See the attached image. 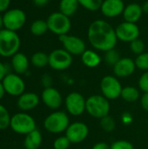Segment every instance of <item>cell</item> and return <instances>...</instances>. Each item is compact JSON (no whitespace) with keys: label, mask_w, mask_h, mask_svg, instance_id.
I'll use <instances>...</instances> for the list:
<instances>
[{"label":"cell","mask_w":148,"mask_h":149,"mask_svg":"<svg viewBox=\"0 0 148 149\" xmlns=\"http://www.w3.org/2000/svg\"><path fill=\"white\" fill-rule=\"evenodd\" d=\"M87 38L95 50L105 52L115 48L118 41L115 29L103 19H97L90 24Z\"/></svg>","instance_id":"1"},{"label":"cell","mask_w":148,"mask_h":149,"mask_svg":"<svg viewBox=\"0 0 148 149\" xmlns=\"http://www.w3.org/2000/svg\"><path fill=\"white\" fill-rule=\"evenodd\" d=\"M21 40L16 31L2 29L0 31V56L11 58L18 52Z\"/></svg>","instance_id":"2"},{"label":"cell","mask_w":148,"mask_h":149,"mask_svg":"<svg viewBox=\"0 0 148 149\" xmlns=\"http://www.w3.org/2000/svg\"><path fill=\"white\" fill-rule=\"evenodd\" d=\"M10 127L11 130L22 135H26L33 130L37 129L35 119L26 112H19L14 113L10 118Z\"/></svg>","instance_id":"3"},{"label":"cell","mask_w":148,"mask_h":149,"mask_svg":"<svg viewBox=\"0 0 148 149\" xmlns=\"http://www.w3.org/2000/svg\"><path fill=\"white\" fill-rule=\"evenodd\" d=\"M85 111L94 118L102 119L109 114L110 103L103 95H92L86 100Z\"/></svg>","instance_id":"4"},{"label":"cell","mask_w":148,"mask_h":149,"mask_svg":"<svg viewBox=\"0 0 148 149\" xmlns=\"http://www.w3.org/2000/svg\"><path fill=\"white\" fill-rule=\"evenodd\" d=\"M70 125L68 115L62 111H56L49 114L44 120V127L51 134L65 132Z\"/></svg>","instance_id":"5"},{"label":"cell","mask_w":148,"mask_h":149,"mask_svg":"<svg viewBox=\"0 0 148 149\" xmlns=\"http://www.w3.org/2000/svg\"><path fill=\"white\" fill-rule=\"evenodd\" d=\"M48 29L53 34L58 37L68 34L72 28V22L70 17L64 15L60 11L52 12L46 20Z\"/></svg>","instance_id":"6"},{"label":"cell","mask_w":148,"mask_h":149,"mask_svg":"<svg viewBox=\"0 0 148 149\" xmlns=\"http://www.w3.org/2000/svg\"><path fill=\"white\" fill-rule=\"evenodd\" d=\"M3 20V27L5 29L17 31L24 25L26 22V14L21 9L13 8L4 11Z\"/></svg>","instance_id":"7"},{"label":"cell","mask_w":148,"mask_h":149,"mask_svg":"<svg viewBox=\"0 0 148 149\" xmlns=\"http://www.w3.org/2000/svg\"><path fill=\"white\" fill-rule=\"evenodd\" d=\"M5 93L12 97H19L25 92V83L23 78L15 73L9 72L2 80Z\"/></svg>","instance_id":"8"},{"label":"cell","mask_w":148,"mask_h":149,"mask_svg":"<svg viewBox=\"0 0 148 149\" xmlns=\"http://www.w3.org/2000/svg\"><path fill=\"white\" fill-rule=\"evenodd\" d=\"M72 64V55L63 49L53 50L49 54V66L55 71L68 69Z\"/></svg>","instance_id":"9"},{"label":"cell","mask_w":148,"mask_h":149,"mask_svg":"<svg viewBox=\"0 0 148 149\" xmlns=\"http://www.w3.org/2000/svg\"><path fill=\"white\" fill-rule=\"evenodd\" d=\"M122 86L120 80L112 75L105 76L100 82V89L104 97L107 100H116L121 95Z\"/></svg>","instance_id":"10"},{"label":"cell","mask_w":148,"mask_h":149,"mask_svg":"<svg viewBox=\"0 0 148 149\" xmlns=\"http://www.w3.org/2000/svg\"><path fill=\"white\" fill-rule=\"evenodd\" d=\"M115 31L118 40L126 43H131L132 41L139 38L140 34V31L137 24L126 21L120 24L115 28Z\"/></svg>","instance_id":"11"},{"label":"cell","mask_w":148,"mask_h":149,"mask_svg":"<svg viewBox=\"0 0 148 149\" xmlns=\"http://www.w3.org/2000/svg\"><path fill=\"white\" fill-rule=\"evenodd\" d=\"M63 48L67 51L70 54L73 55H82V53L86 50L85 41L79 37L65 34L58 37Z\"/></svg>","instance_id":"12"},{"label":"cell","mask_w":148,"mask_h":149,"mask_svg":"<svg viewBox=\"0 0 148 149\" xmlns=\"http://www.w3.org/2000/svg\"><path fill=\"white\" fill-rule=\"evenodd\" d=\"M85 103L86 100L84 96L77 92L69 93L65 100L66 110L73 116H79L85 111Z\"/></svg>","instance_id":"13"},{"label":"cell","mask_w":148,"mask_h":149,"mask_svg":"<svg viewBox=\"0 0 148 149\" xmlns=\"http://www.w3.org/2000/svg\"><path fill=\"white\" fill-rule=\"evenodd\" d=\"M89 134L88 127L83 122H74L69 125L65 131V136L71 143L77 144L84 141Z\"/></svg>","instance_id":"14"},{"label":"cell","mask_w":148,"mask_h":149,"mask_svg":"<svg viewBox=\"0 0 148 149\" xmlns=\"http://www.w3.org/2000/svg\"><path fill=\"white\" fill-rule=\"evenodd\" d=\"M41 100L43 103L50 109H58L63 104V98L61 93L54 87H46L42 91Z\"/></svg>","instance_id":"15"},{"label":"cell","mask_w":148,"mask_h":149,"mask_svg":"<svg viewBox=\"0 0 148 149\" xmlns=\"http://www.w3.org/2000/svg\"><path fill=\"white\" fill-rule=\"evenodd\" d=\"M125 6L123 0H104L99 10L106 17L113 18L122 15Z\"/></svg>","instance_id":"16"},{"label":"cell","mask_w":148,"mask_h":149,"mask_svg":"<svg viewBox=\"0 0 148 149\" xmlns=\"http://www.w3.org/2000/svg\"><path fill=\"white\" fill-rule=\"evenodd\" d=\"M40 102L38 95L32 92H24L17 97V106L22 112H28L35 109Z\"/></svg>","instance_id":"17"},{"label":"cell","mask_w":148,"mask_h":149,"mask_svg":"<svg viewBox=\"0 0 148 149\" xmlns=\"http://www.w3.org/2000/svg\"><path fill=\"white\" fill-rule=\"evenodd\" d=\"M136 69L135 62L130 58H121L113 66V72L118 78H126L131 76Z\"/></svg>","instance_id":"18"},{"label":"cell","mask_w":148,"mask_h":149,"mask_svg":"<svg viewBox=\"0 0 148 149\" xmlns=\"http://www.w3.org/2000/svg\"><path fill=\"white\" fill-rule=\"evenodd\" d=\"M10 65L15 73L18 75H22L28 72L30 61L25 54L18 52L17 53H16L14 56L11 57Z\"/></svg>","instance_id":"19"},{"label":"cell","mask_w":148,"mask_h":149,"mask_svg":"<svg viewBox=\"0 0 148 149\" xmlns=\"http://www.w3.org/2000/svg\"><path fill=\"white\" fill-rule=\"evenodd\" d=\"M142 6L138 3H131L125 6L123 11V18L126 22L130 23H137L143 15Z\"/></svg>","instance_id":"20"},{"label":"cell","mask_w":148,"mask_h":149,"mask_svg":"<svg viewBox=\"0 0 148 149\" xmlns=\"http://www.w3.org/2000/svg\"><path fill=\"white\" fill-rule=\"evenodd\" d=\"M43 141L42 134L39 130L35 129L25 135L24 140V147L25 149H38Z\"/></svg>","instance_id":"21"},{"label":"cell","mask_w":148,"mask_h":149,"mask_svg":"<svg viewBox=\"0 0 148 149\" xmlns=\"http://www.w3.org/2000/svg\"><path fill=\"white\" fill-rule=\"evenodd\" d=\"M81 61L85 66L94 68L101 63V57L95 51L85 50L81 55Z\"/></svg>","instance_id":"22"},{"label":"cell","mask_w":148,"mask_h":149,"mask_svg":"<svg viewBox=\"0 0 148 149\" xmlns=\"http://www.w3.org/2000/svg\"><path fill=\"white\" fill-rule=\"evenodd\" d=\"M79 6L78 0H60L59 11L70 17L77 12Z\"/></svg>","instance_id":"23"},{"label":"cell","mask_w":148,"mask_h":149,"mask_svg":"<svg viewBox=\"0 0 148 149\" xmlns=\"http://www.w3.org/2000/svg\"><path fill=\"white\" fill-rule=\"evenodd\" d=\"M30 31L31 34L34 36L37 37L43 36L44 34L46 33L47 31H49L47 22L43 19H37L34 22H32V24H31Z\"/></svg>","instance_id":"24"},{"label":"cell","mask_w":148,"mask_h":149,"mask_svg":"<svg viewBox=\"0 0 148 149\" xmlns=\"http://www.w3.org/2000/svg\"><path fill=\"white\" fill-rule=\"evenodd\" d=\"M31 63L37 68L45 67L49 65V54L43 52H37L31 56Z\"/></svg>","instance_id":"25"},{"label":"cell","mask_w":148,"mask_h":149,"mask_svg":"<svg viewBox=\"0 0 148 149\" xmlns=\"http://www.w3.org/2000/svg\"><path fill=\"white\" fill-rule=\"evenodd\" d=\"M120 97L126 102H135L140 98V92L136 87L128 86L122 88Z\"/></svg>","instance_id":"26"},{"label":"cell","mask_w":148,"mask_h":149,"mask_svg":"<svg viewBox=\"0 0 148 149\" xmlns=\"http://www.w3.org/2000/svg\"><path fill=\"white\" fill-rule=\"evenodd\" d=\"M10 114L8 109L0 103V130H4L10 127Z\"/></svg>","instance_id":"27"},{"label":"cell","mask_w":148,"mask_h":149,"mask_svg":"<svg viewBox=\"0 0 148 149\" xmlns=\"http://www.w3.org/2000/svg\"><path fill=\"white\" fill-rule=\"evenodd\" d=\"M104 0H78L79 6H82L87 10L97 11L100 10Z\"/></svg>","instance_id":"28"},{"label":"cell","mask_w":148,"mask_h":149,"mask_svg":"<svg viewBox=\"0 0 148 149\" xmlns=\"http://www.w3.org/2000/svg\"><path fill=\"white\" fill-rule=\"evenodd\" d=\"M120 58H121L120 54L115 48L111 49L105 52V61L110 66L113 67L119 62Z\"/></svg>","instance_id":"29"},{"label":"cell","mask_w":148,"mask_h":149,"mask_svg":"<svg viewBox=\"0 0 148 149\" xmlns=\"http://www.w3.org/2000/svg\"><path fill=\"white\" fill-rule=\"evenodd\" d=\"M136 68L145 71H148V52H143L140 55H137L136 58L134 59Z\"/></svg>","instance_id":"30"},{"label":"cell","mask_w":148,"mask_h":149,"mask_svg":"<svg viewBox=\"0 0 148 149\" xmlns=\"http://www.w3.org/2000/svg\"><path fill=\"white\" fill-rule=\"evenodd\" d=\"M115 120L109 115L100 119V127L106 132H112L115 128Z\"/></svg>","instance_id":"31"},{"label":"cell","mask_w":148,"mask_h":149,"mask_svg":"<svg viewBox=\"0 0 148 149\" xmlns=\"http://www.w3.org/2000/svg\"><path fill=\"white\" fill-rule=\"evenodd\" d=\"M130 50L133 53L140 55L145 51V44L140 38H137L130 43Z\"/></svg>","instance_id":"32"},{"label":"cell","mask_w":148,"mask_h":149,"mask_svg":"<svg viewBox=\"0 0 148 149\" xmlns=\"http://www.w3.org/2000/svg\"><path fill=\"white\" fill-rule=\"evenodd\" d=\"M71 145V141L66 136H60L57 138L53 142L54 149H68Z\"/></svg>","instance_id":"33"},{"label":"cell","mask_w":148,"mask_h":149,"mask_svg":"<svg viewBox=\"0 0 148 149\" xmlns=\"http://www.w3.org/2000/svg\"><path fill=\"white\" fill-rule=\"evenodd\" d=\"M110 149H134V148L130 141L121 140L113 142L110 147Z\"/></svg>","instance_id":"34"},{"label":"cell","mask_w":148,"mask_h":149,"mask_svg":"<svg viewBox=\"0 0 148 149\" xmlns=\"http://www.w3.org/2000/svg\"><path fill=\"white\" fill-rule=\"evenodd\" d=\"M139 87L144 93H148V71L140 76L139 79Z\"/></svg>","instance_id":"35"},{"label":"cell","mask_w":148,"mask_h":149,"mask_svg":"<svg viewBox=\"0 0 148 149\" xmlns=\"http://www.w3.org/2000/svg\"><path fill=\"white\" fill-rule=\"evenodd\" d=\"M9 72H10L9 71L8 65L0 61V82H2V80L5 78V76Z\"/></svg>","instance_id":"36"},{"label":"cell","mask_w":148,"mask_h":149,"mask_svg":"<svg viewBox=\"0 0 148 149\" xmlns=\"http://www.w3.org/2000/svg\"><path fill=\"white\" fill-rule=\"evenodd\" d=\"M42 85L44 86V88L46 87H51V83H52V79L51 77L49 74H44L42 77Z\"/></svg>","instance_id":"37"},{"label":"cell","mask_w":148,"mask_h":149,"mask_svg":"<svg viewBox=\"0 0 148 149\" xmlns=\"http://www.w3.org/2000/svg\"><path fill=\"white\" fill-rule=\"evenodd\" d=\"M141 107L145 111L148 112V93H144V94L141 96L140 99Z\"/></svg>","instance_id":"38"},{"label":"cell","mask_w":148,"mask_h":149,"mask_svg":"<svg viewBox=\"0 0 148 149\" xmlns=\"http://www.w3.org/2000/svg\"><path fill=\"white\" fill-rule=\"evenodd\" d=\"M10 4V0H0V12L6 11Z\"/></svg>","instance_id":"39"},{"label":"cell","mask_w":148,"mask_h":149,"mask_svg":"<svg viewBox=\"0 0 148 149\" xmlns=\"http://www.w3.org/2000/svg\"><path fill=\"white\" fill-rule=\"evenodd\" d=\"M92 149H110V146L106 142H98L92 148Z\"/></svg>","instance_id":"40"},{"label":"cell","mask_w":148,"mask_h":149,"mask_svg":"<svg viewBox=\"0 0 148 149\" xmlns=\"http://www.w3.org/2000/svg\"><path fill=\"white\" fill-rule=\"evenodd\" d=\"M50 0H33V3L35 5L38 6V7H42V6H44L46 3H48Z\"/></svg>","instance_id":"41"},{"label":"cell","mask_w":148,"mask_h":149,"mask_svg":"<svg viewBox=\"0 0 148 149\" xmlns=\"http://www.w3.org/2000/svg\"><path fill=\"white\" fill-rule=\"evenodd\" d=\"M142 10H143V13L147 14L148 15V1H146L142 5Z\"/></svg>","instance_id":"42"},{"label":"cell","mask_w":148,"mask_h":149,"mask_svg":"<svg viewBox=\"0 0 148 149\" xmlns=\"http://www.w3.org/2000/svg\"><path fill=\"white\" fill-rule=\"evenodd\" d=\"M4 94H5L4 88H3V84H2V82H0V100H1L3 98Z\"/></svg>","instance_id":"43"},{"label":"cell","mask_w":148,"mask_h":149,"mask_svg":"<svg viewBox=\"0 0 148 149\" xmlns=\"http://www.w3.org/2000/svg\"><path fill=\"white\" fill-rule=\"evenodd\" d=\"M3 16L0 14V31L3 29Z\"/></svg>","instance_id":"44"},{"label":"cell","mask_w":148,"mask_h":149,"mask_svg":"<svg viewBox=\"0 0 148 149\" xmlns=\"http://www.w3.org/2000/svg\"><path fill=\"white\" fill-rule=\"evenodd\" d=\"M123 1H124V0H123Z\"/></svg>","instance_id":"45"}]
</instances>
